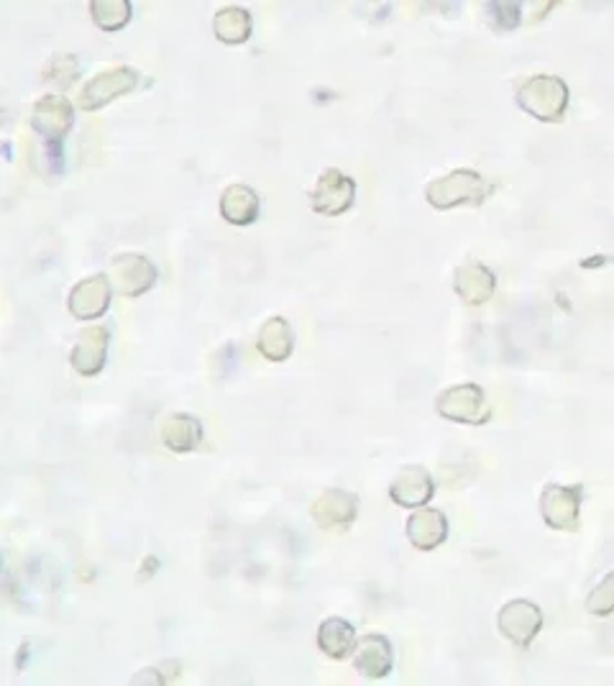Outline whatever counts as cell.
<instances>
[{"instance_id": "cell-1", "label": "cell", "mask_w": 614, "mask_h": 686, "mask_svg": "<svg viewBox=\"0 0 614 686\" xmlns=\"http://www.w3.org/2000/svg\"><path fill=\"white\" fill-rule=\"evenodd\" d=\"M495 193V185L473 169H454L448 175L433 179L425 187V200L438 210H450L461 206H485Z\"/></svg>"}, {"instance_id": "cell-2", "label": "cell", "mask_w": 614, "mask_h": 686, "mask_svg": "<svg viewBox=\"0 0 614 686\" xmlns=\"http://www.w3.org/2000/svg\"><path fill=\"white\" fill-rule=\"evenodd\" d=\"M569 85L555 75H535L522 80L514 90V101L528 116L543 121V124H555L563 118L569 108Z\"/></svg>"}, {"instance_id": "cell-3", "label": "cell", "mask_w": 614, "mask_h": 686, "mask_svg": "<svg viewBox=\"0 0 614 686\" xmlns=\"http://www.w3.org/2000/svg\"><path fill=\"white\" fill-rule=\"evenodd\" d=\"M436 410L446 420L464 423V426H487L491 420V407L487 405L485 389L479 385H456L438 395Z\"/></svg>"}, {"instance_id": "cell-4", "label": "cell", "mask_w": 614, "mask_h": 686, "mask_svg": "<svg viewBox=\"0 0 614 686\" xmlns=\"http://www.w3.org/2000/svg\"><path fill=\"white\" fill-rule=\"evenodd\" d=\"M142 83V75L131 67H111L97 72L95 77H90L85 87H82L77 105L82 111H101L103 105H108L118 97L134 93Z\"/></svg>"}, {"instance_id": "cell-5", "label": "cell", "mask_w": 614, "mask_h": 686, "mask_svg": "<svg viewBox=\"0 0 614 686\" xmlns=\"http://www.w3.org/2000/svg\"><path fill=\"white\" fill-rule=\"evenodd\" d=\"M31 126L37 134L44 138L49 149L60 152L64 138H67L70 128L75 126V108L67 97L60 95H44L31 111Z\"/></svg>"}, {"instance_id": "cell-6", "label": "cell", "mask_w": 614, "mask_h": 686, "mask_svg": "<svg viewBox=\"0 0 614 686\" xmlns=\"http://www.w3.org/2000/svg\"><path fill=\"white\" fill-rule=\"evenodd\" d=\"M497 627L507 641L525 651L543 627V612L530 600H512L499 610Z\"/></svg>"}, {"instance_id": "cell-7", "label": "cell", "mask_w": 614, "mask_h": 686, "mask_svg": "<svg viewBox=\"0 0 614 686\" xmlns=\"http://www.w3.org/2000/svg\"><path fill=\"white\" fill-rule=\"evenodd\" d=\"M157 267L142 254H118L111 261L108 280L123 298H142L157 284Z\"/></svg>"}, {"instance_id": "cell-8", "label": "cell", "mask_w": 614, "mask_h": 686, "mask_svg": "<svg viewBox=\"0 0 614 686\" xmlns=\"http://www.w3.org/2000/svg\"><path fill=\"white\" fill-rule=\"evenodd\" d=\"M356 198V183L348 175H343L341 169H325L318 183L310 193V200H313V210L321 216H341L354 206Z\"/></svg>"}, {"instance_id": "cell-9", "label": "cell", "mask_w": 614, "mask_h": 686, "mask_svg": "<svg viewBox=\"0 0 614 686\" xmlns=\"http://www.w3.org/2000/svg\"><path fill=\"white\" fill-rule=\"evenodd\" d=\"M581 497H584V489L581 487L548 485L543 495H540V514H543V520L555 530H576Z\"/></svg>"}, {"instance_id": "cell-10", "label": "cell", "mask_w": 614, "mask_h": 686, "mask_svg": "<svg viewBox=\"0 0 614 686\" xmlns=\"http://www.w3.org/2000/svg\"><path fill=\"white\" fill-rule=\"evenodd\" d=\"M111 295H113V284L108 280V274H93L72 288L70 298H67V308L77 321H97V318H103L105 313H108Z\"/></svg>"}, {"instance_id": "cell-11", "label": "cell", "mask_w": 614, "mask_h": 686, "mask_svg": "<svg viewBox=\"0 0 614 686\" xmlns=\"http://www.w3.org/2000/svg\"><path fill=\"white\" fill-rule=\"evenodd\" d=\"M436 495V481H433L430 471L423 467H403L389 485L392 502L399 508H425Z\"/></svg>"}, {"instance_id": "cell-12", "label": "cell", "mask_w": 614, "mask_h": 686, "mask_svg": "<svg viewBox=\"0 0 614 686\" xmlns=\"http://www.w3.org/2000/svg\"><path fill=\"white\" fill-rule=\"evenodd\" d=\"M108 341L111 333L103 325H90L77 336L75 349L70 354L72 370L82 377H95V374L103 372L105 358H108Z\"/></svg>"}, {"instance_id": "cell-13", "label": "cell", "mask_w": 614, "mask_h": 686, "mask_svg": "<svg viewBox=\"0 0 614 686\" xmlns=\"http://www.w3.org/2000/svg\"><path fill=\"white\" fill-rule=\"evenodd\" d=\"M313 520L318 528L335 530V528H348L358 514V497L346 489H325V492L313 502Z\"/></svg>"}, {"instance_id": "cell-14", "label": "cell", "mask_w": 614, "mask_h": 686, "mask_svg": "<svg viewBox=\"0 0 614 686\" xmlns=\"http://www.w3.org/2000/svg\"><path fill=\"white\" fill-rule=\"evenodd\" d=\"M351 661H354V668L364 679H384L392 672V643L379 633L364 635V638L356 641Z\"/></svg>"}, {"instance_id": "cell-15", "label": "cell", "mask_w": 614, "mask_h": 686, "mask_svg": "<svg viewBox=\"0 0 614 686\" xmlns=\"http://www.w3.org/2000/svg\"><path fill=\"white\" fill-rule=\"evenodd\" d=\"M454 290L466 305H485L497 290V277L481 261H466L456 269Z\"/></svg>"}, {"instance_id": "cell-16", "label": "cell", "mask_w": 614, "mask_h": 686, "mask_svg": "<svg viewBox=\"0 0 614 686\" xmlns=\"http://www.w3.org/2000/svg\"><path fill=\"white\" fill-rule=\"evenodd\" d=\"M448 538V518L436 508H417L407 518V541L417 551L438 549Z\"/></svg>"}, {"instance_id": "cell-17", "label": "cell", "mask_w": 614, "mask_h": 686, "mask_svg": "<svg viewBox=\"0 0 614 686\" xmlns=\"http://www.w3.org/2000/svg\"><path fill=\"white\" fill-rule=\"evenodd\" d=\"M257 349H259V354L267 358V362H272V364L287 362V358H290L292 351H294V333H292L290 321H287V318H282V315L269 318V321L261 325V331H259Z\"/></svg>"}, {"instance_id": "cell-18", "label": "cell", "mask_w": 614, "mask_h": 686, "mask_svg": "<svg viewBox=\"0 0 614 686\" xmlns=\"http://www.w3.org/2000/svg\"><path fill=\"white\" fill-rule=\"evenodd\" d=\"M202 423L192 415L175 413L162 423V444L171 454H190L202 444Z\"/></svg>"}, {"instance_id": "cell-19", "label": "cell", "mask_w": 614, "mask_h": 686, "mask_svg": "<svg viewBox=\"0 0 614 686\" xmlns=\"http://www.w3.org/2000/svg\"><path fill=\"white\" fill-rule=\"evenodd\" d=\"M261 214L259 195L249 185H231L220 193V216L233 226H251Z\"/></svg>"}, {"instance_id": "cell-20", "label": "cell", "mask_w": 614, "mask_h": 686, "mask_svg": "<svg viewBox=\"0 0 614 686\" xmlns=\"http://www.w3.org/2000/svg\"><path fill=\"white\" fill-rule=\"evenodd\" d=\"M356 631L354 625L346 623L341 617H327L318 627V648H321L327 658L343 661L354 653L356 645Z\"/></svg>"}, {"instance_id": "cell-21", "label": "cell", "mask_w": 614, "mask_h": 686, "mask_svg": "<svg viewBox=\"0 0 614 686\" xmlns=\"http://www.w3.org/2000/svg\"><path fill=\"white\" fill-rule=\"evenodd\" d=\"M251 13L241 6H226L220 8L212 19V34H216L218 42H223L228 46H239L246 44L251 39Z\"/></svg>"}, {"instance_id": "cell-22", "label": "cell", "mask_w": 614, "mask_h": 686, "mask_svg": "<svg viewBox=\"0 0 614 686\" xmlns=\"http://www.w3.org/2000/svg\"><path fill=\"white\" fill-rule=\"evenodd\" d=\"M90 15H93L97 29L121 31L131 21V3L128 0H93Z\"/></svg>"}, {"instance_id": "cell-23", "label": "cell", "mask_w": 614, "mask_h": 686, "mask_svg": "<svg viewBox=\"0 0 614 686\" xmlns=\"http://www.w3.org/2000/svg\"><path fill=\"white\" fill-rule=\"evenodd\" d=\"M586 610L596 617H607L614 612V571L596 584V590L586 597Z\"/></svg>"}, {"instance_id": "cell-24", "label": "cell", "mask_w": 614, "mask_h": 686, "mask_svg": "<svg viewBox=\"0 0 614 686\" xmlns=\"http://www.w3.org/2000/svg\"><path fill=\"white\" fill-rule=\"evenodd\" d=\"M72 56L70 54H62V56H54L52 64H49L46 70V80L49 83H60L62 87H67L70 83H75L77 75H72V72H64V64H70Z\"/></svg>"}]
</instances>
